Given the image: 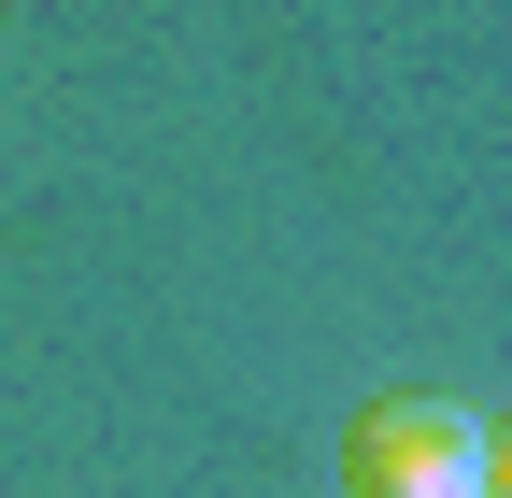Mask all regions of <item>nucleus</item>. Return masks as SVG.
Instances as JSON below:
<instances>
[{
    "label": "nucleus",
    "instance_id": "f257e3e1",
    "mask_svg": "<svg viewBox=\"0 0 512 498\" xmlns=\"http://www.w3.org/2000/svg\"><path fill=\"white\" fill-rule=\"evenodd\" d=\"M342 498H512V442H498V413L399 385L342 427Z\"/></svg>",
    "mask_w": 512,
    "mask_h": 498
}]
</instances>
